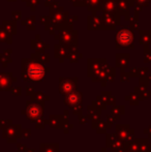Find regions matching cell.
Returning <instances> with one entry per match:
<instances>
[{
	"label": "cell",
	"instance_id": "1",
	"mask_svg": "<svg viewBox=\"0 0 151 152\" xmlns=\"http://www.w3.org/2000/svg\"><path fill=\"white\" fill-rule=\"evenodd\" d=\"M27 76L29 79L33 81H39L44 78V68L40 64L31 63L28 65L27 68Z\"/></svg>",
	"mask_w": 151,
	"mask_h": 152
},
{
	"label": "cell",
	"instance_id": "2",
	"mask_svg": "<svg viewBox=\"0 0 151 152\" xmlns=\"http://www.w3.org/2000/svg\"><path fill=\"white\" fill-rule=\"evenodd\" d=\"M133 35L129 30L123 29V30L119 31L117 34V42H118L119 46L121 47H127L133 42Z\"/></svg>",
	"mask_w": 151,
	"mask_h": 152
},
{
	"label": "cell",
	"instance_id": "3",
	"mask_svg": "<svg viewBox=\"0 0 151 152\" xmlns=\"http://www.w3.org/2000/svg\"><path fill=\"white\" fill-rule=\"evenodd\" d=\"M28 116L32 119H35L40 116V110L37 107H31L28 110Z\"/></svg>",
	"mask_w": 151,
	"mask_h": 152
},
{
	"label": "cell",
	"instance_id": "4",
	"mask_svg": "<svg viewBox=\"0 0 151 152\" xmlns=\"http://www.w3.org/2000/svg\"><path fill=\"white\" fill-rule=\"evenodd\" d=\"M61 89L64 92H69L73 89V84H71L69 81H64V82L61 84Z\"/></svg>",
	"mask_w": 151,
	"mask_h": 152
},
{
	"label": "cell",
	"instance_id": "5",
	"mask_svg": "<svg viewBox=\"0 0 151 152\" xmlns=\"http://www.w3.org/2000/svg\"><path fill=\"white\" fill-rule=\"evenodd\" d=\"M79 100H80V95H79L78 93H74V94H71V95L69 96V102H71V104H78Z\"/></svg>",
	"mask_w": 151,
	"mask_h": 152
}]
</instances>
